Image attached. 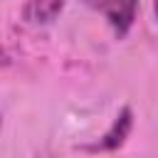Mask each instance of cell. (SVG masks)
<instances>
[{"instance_id": "6da1fadb", "label": "cell", "mask_w": 158, "mask_h": 158, "mask_svg": "<svg viewBox=\"0 0 158 158\" xmlns=\"http://www.w3.org/2000/svg\"><path fill=\"white\" fill-rule=\"evenodd\" d=\"M81 2L96 15H101L118 40L131 32L138 15V0H81Z\"/></svg>"}, {"instance_id": "7a4b0ae2", "label": "cell", "mask_w": 158, "mask_h": 158, "mask_svg": "<svg viewBox=\"0 0 158 158\" xmlns=\"http://www.w3.org/2000/svg\"><path fill=\"white\" fill-rule=\"evenodd\" d=\"M131 128H133V111H131V106H123L116 114V118L111 121V126L106 128V133L94 146H89V151H116L128 138Z\"/></svg>"}, {"instance_id": "3957f363", "label": "cell", "mask_w": 158, "mask_h": 158, "mask_svg": "<svg viewBox=\"0 0 158 158\" xmlns=\"http://www.w3.org/2000/svg\"><path fill=\"white\" fill-rule=\"evenodd\" d=\"M62 7H64V0H25L22 17L35 25H47V22L57 20Z\"/></svg>"}, {"instance_id": "277c9868", "label": "cell", "mask_w": 158, "mask_h": 158, "mask_svg": "<svg viewBox=\"0 0 158 158\" xmlns=\"http://www.w3.org/2000/svg\"><path fill=\"white\" fill-rule=\"evenodd\" d=\"M153 12H156V22H158V0H153Z\"/></svg>"}]
</instances>
